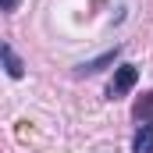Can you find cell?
<instances>
[{
	"label": "cell",
	"instance_id": "4",
	"mask_svg": "<svg viewBox=\"0 0 153 153\" xmlns=\"http://www.w3.org/2000/svg\"><path fill=\"white\" fill-rule=\"evenodd\" d=\"M0 57H4V68H7L11 78H22V75H25V64H22V57L14 53L11 43H0Z\"/></svg>",
	"mask_w": 153,
	"mask_h": 153
},
{
	"label": "cell",
	"instance_id": "3",
	"mask_svg": "<svg viewBox=\"0 0 153 153\" xmlns=\"http://www.w3.org/2000/svg\"><path fill=\"white\" fill-rule=\"evenodd\" d=\"M132 153H153V121H143L132 135Z\"/></svg>",
	"mask_w": 153,
	"mask_h": 153
},
{
	"label": "cell",
	"instance_id": "1",
	"mask_svg": "<svg viewBox=\"0 0 153 153\" xmlns=\"http://www.w3.org/2000/svg\"><path fill=\"white\" fill-rule=\"evenodd\" d=\"M135 82H139V68H135V64H117L114 78H111V85H107V96H111V100H121L125 93L135 89Z\"/></svg>",
	"mask_w": 153,
	"mask_h": 153
},
{
	"label": "cell",
	"instance_id": "5",
	"mask_svg": "<svg viewBox=\"0 0 153 153\" xmlns=\"http://www.w3.org/2000/svg\"><path fill=\"white\" fill-rule=\"evenodd\" d=\"M132 114H135V121H139V125H143V121H153V89L139 100V103H135V111H132Z\"/></svg>",
	"mask_w": 153,
	"mask_h": 153
},
{
	"label": "cell",
	"instance_id": "2",
	"mask_svg": "<svg viewBox=\"0 0 153 153\" xmlns=\"http://www.w3.org/2000/svg\"><path fill=\"white\" fill-rule=\"evenodd\" d=\"M117 53H121V46H114V50H107L103 57H93V61H82V64H78L75 71H78V75H96V71H103L107 64H114V61H117Z\"/></svg>",
	"mask_w": 153,
	"mask_h": 153
},
{
	"label": "cell",
	"instance_id": "6",
	"mask_svg": "<svg viewBox=\"0 0 153 153\" xmlns=\"http://www.w3.org/2000/svg\"><path fill=\"white\" fill-rule=\"evenodd\" d=\"M4 11L11 14V11H18V0H4Z\"/></svg>",
	"mask_w": 153,
	"mask_h": 153
}]
</instances>
